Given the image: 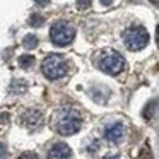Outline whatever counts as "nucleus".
I'll return each mask as SVG.
<instances>
[{"instance_id":"1","label":"nucleus","mask_w":159,"mask_h":159,"mask_svg":"<svg viewBox=\"0 0 159 159\" xmlns=\"http://www.w3.org/2000/svg\"><path fill=\"white\" fill-rule=\"evenodd\" d=\"M82 127V118L75 108H62L55 115V130L60 135H74Z\"/></svg>"},{"instance_id":"2","label":"nucleus","mask_w":159,"mask_h":159,"mask_svg":"<svg viewBox=\"0 0 159 159\" xmlns=\"http://www.w3.org/2000/svg\"><path fill=\"white\" fill-rule=\"evenodd\" d=\"M41 72L46 79L57 80L62 79L67 74V62L62 55L58 53H50L45 60L41 62Z\"/></svg>"},{"instance_id":"3","label":"nucleus","mask_w":159,"mask_h":159,"mask_svg":"<svg viewBox=\"0 0 159 159\" xmlns=\"http://www.w3.org/2000/svg\"><path fill=\"white\" fill-rule=\"evenodd\" d=\"M75 38V29L67 21H57L50 29V39L55 46H69Z\"/></svg>"},{"instance_id":"4","label":"nucleus","mask_w":159,"mask_h":159,"mask_svg":"<svg viewBox=\"0 0 159 159\" xmlns=\"http://www.w3.org/2000/svg\"><path fill=\"white\" fill-rule=\"evenodd\" d=\"M123 43L130 52H139V50L145 48L149 43V33L142 26H132V28L125 29L123 33Z\"/></svg>"},{"instance_id":"5","label":"nucleus","mask_w":159,"mask_h":159,"mask_svg":"<svg viewBox=\"0 0 159 159\" xmlns=\"http://www.w3.org/2000/svg\"><path fill=\"white\" fill-rule=\"evenodd\" d=\"M98 65H99L101 72L108 74V75H116L125 69V58L118 52H104Z\"/></svg>"},{"instance_id":"6","label":"nucleus","mask_w":159,"mask_h":159,"mask_svg":"<svg viewBox=\"0 0 159 159\" xmlns=\"http://www.w3.org/2000/svg\"><path fill=\"white\" fill-rule=\"evenodd\" d=\"M21 120L24 123V127H28L29 130H38L43 125V113L36 108H29V110L24 111Z\"/></svg>"},{"instance_id":"7","label":"nucleus","mask_w":159,"mask_h":159,"mask_svg":"<svg viewBox=\"0 0 159 159\" xmlns=\"http://www.w3.org/2000/svg\"><path fill=\"white\" fill-rule=\"evenodd\" d=\"M103 134H104V139L110 140L111 144H120L125 137V127L121 123H118V121H115V123H110L104 127Z\"/></svg>"},{"instance_id":"8","label":"nucleus","mask_w":159,"mask_h":159,"mask_svg":"<svg viewBox=\"0 0 159 159\" xmlns=\"http://www.w3.org/2000/svg\"><path fill=\"white\" fill-rule=\"evenodd\" d=\"M48 159H72V149L65 142H57L50 147Z\"/></svg>"},{"instance_id":"9","label":"nucleus","mask_w":159,"mask_h":159,"mask_svg":"<svg viewBox=\"0 0 159 159\" xmlns=\"http://www.w3.org/2000/svg\"><path fill=\"white\" fill-rule=\"evenodd\" d=\"M26 89H28L26 80H19V79L12 80L11 87H9V91H11L12 94H22V93H26Z\"/></svg>"},{"instance_id":"10","label":"nucleus","mask_w":159,"mask_h":159,"mask_svg":"<svg viewBox=\"0 0 159 159\" xmlns=\"http://www.w3.org/2000/svg\"><path fill=\"white\" fill-rule=\"evenodd\" d=\"M22 45H24V48H28V50L36 48V46H38V36L36 34H26L24 38H22Z\"/></svg>"},{"instance_id":"11","label":"nucleus","mask_w":159,"mask_h":159,"mask_svg":"<svg viewBox=\"0 0 159 159\" xmlns=\"http://www.w3.org/2000/svg\"><path fill=\"white\" fill-rule=\"evenodd\" d=\"M34 63V57L33 55H21L19 57V67L21 69H29Z\"/></svg>"},{"instance_id":"12","label":"nucleus","mask_w":159,"mask_h":159,"mask_svg":"<svg viewBox=\"0 0 159 159\" xmlns=\"http://www.w3.org/2000/svg\"><path fill=\"white\" fill-rule=\"evenodd\" d=\"M43 22H45V17H43L41 14H33L31 17H29V24H31L33 28H39V26H43Z\"/></svg>"},{"instance_id":"13","label":"nucleus","mask_w":159,"mask_h":159,"mask_svg":"<svg viewBox=\"0 0 159 159\" xmlns=\"http://www.w3.org/2000/svg\"><path fill=\"white\" fill-rule=\"evenodd\" d=\"M156 106H157V101H156V99L151 101V103H149L147 106L144 108V118H147V120H149V118L154 115V108H156Z\"/></svg>"},{"instance_id":"14","label":"nucleus","mask_w":159,"mask_h":159,"mask_svg":"<svg viewBox=\"0 0 159 159\" xmlns=\"http://www.w3.org/2000/svg\"><path fill=\"white\" fill-rule=\"evenodd\" d=\"M17 159H38V156H36L34 152H24V154H21Z\"/></svg>"},{"instance_id":"15","label":"nucleus","mask_w":159,"mask_h":159,"mask_svg":"<svg viewBox=\"0 0 159 159\" xmlns=\"http://www.w3.org/2000/svg\"><path fill=\"white\" fill-rule=\"evenodd\" d=\"M91 5V0H77V7L79 9H87Z\"/></svg>"},{"instance_id":"16","label":"nucleus","mask_w":159,"mask_h":159,"mask_svg":"<svg viewBox=\"0 0 159 159\" xmlns=\"http://www.w3.org/2000/svg\"><path fill=\"white\" fill-rule=\"evenodd\" d=\"M34 2H36V5H39V7H45V5L50 4V0H34Z\"/></svg>"},{"instance_id":"17","label":"nucleus","mask_w":159,"mask_h":159,"mask_svg":"<svg viewBox=\"0 0 159 159\" xmlns=\"http://www.w3.org/2000/svg\"><path fill=\"white\" fill-rule=\"evenodd\" d=\"M5 156H7V151H5L4 144H0V157H5Z\"/></svg>"},{"instance_id":"18","label":"nucleus","mask_w":159,"mask_h":159,"mask_svg":"<svg viewBox=\"0 0 159 159\" xmlns=\"http://www.w3.org/2000/svg\"><path fill=\"white\" fill-rule=\"evenodd\" d=\"M104 159H121L120 156H116V154H113V156H106Z\"/></svg>"},{"instance_id":"19","label":"nucleus","mask_w":159,"mask_h":159,"mask_svg":"<svg viewBox=\"0 0 159 159\" xmlns=\"http://www.w3.org/2000/svg\"><path fill=\"white\" fill-rule=\"evenodd\" d=\"M101 4L103 5H111V0H101Z\"/></svg>"},{"instance_id":"20","label":"nucleus","mask_w":159,"mask_h":159,"mask_svg":"<svg viewBox=\"0 0 159 159\" xmlns=\"http://www.w3.org/2000/svg\"><path fill=\"white\" fill-rule=\"evenodd\" d=\"M157 46H159V26H157Z\"/></svg>"},{"instance_id":"21","label":"nucleus","mask_w":159,"mask_h":159,"mask_svg":"<svg viewBox=\"0 0 159 159\" xmlns=\"http://www.w3.org/2000/svg\"><path fill=\"white\" fill-rule=\"evenodd\" d=\"M151 2H152V4H154V5H157V4H159L157 0H151Z\"/></svg>"}]
</instances>
